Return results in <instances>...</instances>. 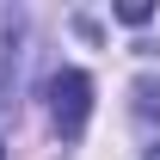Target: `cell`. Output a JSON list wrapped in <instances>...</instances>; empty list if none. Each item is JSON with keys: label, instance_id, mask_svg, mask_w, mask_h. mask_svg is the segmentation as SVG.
<instances>
[{"label": "cell", "instance_id": "cell-3", "mask_svg": "<svg viewBox=\"0 0 160 160\" xmlns=\"http://www.w3.org/2000/svg\"><path fill=\"white\" fill-rule=\"evenodd\" d=\"M117 19H123V25H148V19H154V6H148V0H123Z\"/></svg>", "mask_w": 160, "mask_h": 160}, {"label": "cell", "instance_id": "cell-1", "mask_svg": "<svg viewBox=\"0 0 160 160\" xmlns=\"http://www.w3.org/2000/svg\"><path fill=\"white\" fill-rule=\"evenodd\" d=\"M49 117H56L62 136H80L86 117H92V80L80 74V68H62L49 80Z\"/></svg>", "mask_w": 160, "mask_h": 160}, {"label": "cell", "instance_id": "cell-4", "mask_svg": "<svg viewBox=\"0 0 160 160\" xmlns=\"http://www.w3.org/2000/svg\"><path fill=\"white\" fill-rule=\"evenodd\" d=\"M148 160H160V148H154V154H148Z\"/></svg>", "mask_w": 160, "mask_h": 160}, {"label": "cell", "instance_id": "cell-2", "mask_svg": "<svg viewBox=\"0 0 160 160\" xmlns=\"http://www.w3.org/2000/svg\"><path fill=\"white\" fill-rule=\"evenodd\" d=\"M129 99H136V117H142V123H154V117H160V80L142 74L136 86H129Z\"/></svg>", "mask_w": 160, "mask_h": 160}]
</instances>
